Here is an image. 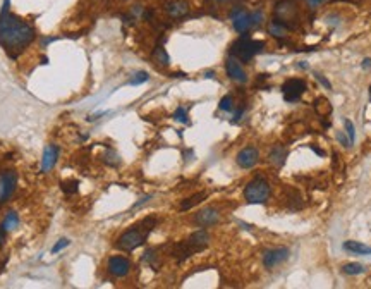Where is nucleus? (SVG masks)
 Listing matches in <instances>:
<instances>
[{
	"instance_id": "1",
	"label": "nucleus",
	"mask_w": 371,
	"mask_h": 289,
	"mask_svg": "<svg viewBox=\"0 0 371 289\" xmlns=\"http://www.w3.org/2000/svg\"><path fill=\"white\" fill-rule=\"evenodd\" d=\"M11 0H4L0 12V47L9 57L16 59L26 47L34 40V29L29 23L9 11Z\"/></svg>"
},
{
	"instance_id": "2",
	"label": "nucleus",
	"mask_w": 371,
	"mask_h": 289,
	"mask_svg": "<svg viewBox=\"0 0 371 289\" xmlns=\"http://www.w3.org/2000/svg\"><path fill=\"white\" fill-rule=\"evenodd\" d=\"M156 226V219L155 217H146L139 222L138 226L131 227L129 231H126L124 234L117 239L115 246L122 249V251H133L141 246L143 243L146 241V238L150 236V233L153 231V227Z\"/></svg>"
},
{
	"instance_id": "3",
	"label": "nucleus",
	"mask_w": 371,
	"mask_h": 289,
	"mask_svg": "<svg viewBox=\"0 0 371 289\" xmlns=\"http://www.w3.org/2000/svg\"><path fill=\"white\" fill-rule=\"evenodd\" d=\"M263 50H265V42L242 37L232 45V48H230V54H232L235 59L241 60V62H250V60H253L256 55L260 54V52H263Z\"/></svg>"
},
{
	"instance_id": "4",
	"label": "nucleus",
	"mask_w": 371,
	"mask_h": 289,
	"mask_svg": "<svg viewBox=\"0 0 371 289\" xmlns=\"http://www.w3.org/2000/svg\"><path fill=\"white\" fill-rule=\"evenodd\" d=\"M270 195H272V188H270L268 181L263 177H255L244 188V200L251 205L266 203Z\"/></svg>"
},
{
	"instance_id": "5",
	"label": "nucleus",
	"mask_w": 371,
	"mask_h": 289,
	"mask_svg": "<svg viewBox=\"0 0 371 289\" xmlns=\"http://www.w3.org/2000/svg\"><path fill=\"white\" fill-rule=\"evenodd\" d=\"M308 85L304 80H299V78H294V80H287L285 83L282 85V93H283V98H285V102H298V100L303 96V93L306 91Z\"/></svg>"
},
{
	"instance_id": "6",
	"label": "nucleus",
	"mask_w": 371,
	"mask_h": 289,
	"mask_svg": "<svg viewBox=\"0 0 371 289\" xmlns=\"http://www.w3.org/2000/svg\"><path fill=\"white\" fill-rule=\"evenodd\" d=\"M289 257H291V249L285 248V246L268 249V251L263 253V265L268 270H272V269H275V267L282 265Z\"/></svg>"
},
{
	"instance_id": "7",
	"label": "nucleus",
	"mask_w": 371,
	"mask_h": 289,
	"mask_svg": "<svg viewBox=\"0 0 371 289\" xmlns=\"http://www.w3.org/2000/svg\"><path fill=\"white\" fill-rule=\"evenodd\" d=\"M230 21H232V26H234L235 31L241 33V34H246L253 28L250 12L244 11L242 7H235L230 11Z\"/></svg>"
},
{
	"instance_id": "8",
	"label": "nucleus",
	"mask_w": 371,
	"mask_h": 289,
	"mask_svg": "<svg viewBox=\"0 0 371 289\" xmlns=\"http://www.w3.org/2000/svg\"><path fill=\"white\" fill-rule=\"evenodd\" d=\"M17 176L12 170H6L0 174V203H6L16 190Z\"/></svg>"
},
{
	"instance_id": "9",
	"label": "nucleus",
	"mask_w": 371,
	"mask_h": 289,
	"mask_svg": "<svg viewBox=\"0 0 371 289\" xmlns=\"http://www.w3.org/2000/svg\"><path fill=\"white\" fill-rule=\"evenodd\" d=\"M225 71H227V76H229L232 81L241 83V85L248 83V74L241 65V60L235 59L234 55H230L229 59L225 60Z\"/></svg>"
},
{
	"instance_id": "10",
	"label": "nucleus",
	"mask_w": 371,
	"mask_h": 289,
	"mask_svg": "<svg viewBox=\"0 0 371 289\" xmlns=\"http://www.w3.org/2000/svg\"><path fill=\"white\" fill-rule=\"evenodd\" d=\"M235 162H237V165L242 169H253L260 162L258 148L256 147H244L242 150L237 153V157H235Z\"/></svg>"
},
{
	"instance_id": "11",
	"label": "nucleus",
	"mask_w": 371,
	"mask_h": 289,
	"mask_svg": "<svg viewBox=\"0 0 371 289\" xmlns=\"http://www.w3.org/2000/svg\"><path fill=\"white\" fill-rule=\"evenodd\" d=\"M108 272L113 277H126L131 272V262L126 257L115 255L108 258Z\"/></svg>"
},
{
	"instance_id": "12",
	"label": "nucleus",
	"mask_w": 371,
	"mask_h": 289,
	"mask_svg": "<svg viewBox=\"0 0 371 289\" xmlns=\"http://www.w3.org/2000/svg\"><path fill=\"white\" fill-rule=\"evenodd\" d=\"M218 221H220V213H218V210L213 207H207V208L199 210L194 217V222L199 227H212V226H215Z\"/></svg>"
},
{
	"instance_id": "13",
	"label": "nucleus",
	"mask_w": 371,
	"mask_h": 289,
	"mask_svg": "<svg viewBox=\"0 0 371 289\" xmlns=\"http://www.w3.org/2000/svg\"><path fill=\"white\" fill-rule=\"evenodd\" d=\"M165 12L172 19H181L189 14V4L186 0H172V2L165 4Z\"/></svg>"
},
{
	"instance_id": "14",
	"label": "nucleus",
	"mask_w": 371,
	"mask_h": 289,
	"mask_svg": "<svg viewBox=\"0 0 371 289\" xmlns=\"http://www.w3.org/2000/svg\"><path fill=\"white\" fill-rule=\"evenodd\" d=\"M275 16L278 21L285 23V21H294L298 17V9L294 7V4H291L289 0H283L275 7Z\"/></svg>"
},
{
	"instance_id": "15",
	"label": "nucleus",
	"mask_w": 371,
	"mask_h": 289,
	"mask_svg": "<svg viewBox=\"0 0 371 289\" xmlns=\"http://www.w3.org/2000/svg\"><path fill=\"white\" fill-rule=\"evenodd\" d=\"M57 157H59V150H57L55 144H49L43 152V159H42V172H50L57 164Z\"/></svg>"
},
{
	"instance_id": "16",
	"label": "nucleus",
	"mask_w": 371,
	"mask_h": 289,
	"mask_svg": "<svg viewBox=\"0 0 371 289\" xmlns=\"http://www.w3.org/2000/svg\"><path fill=\"white\" fill-rule=\"evenodd\" d=\"M208 241H210V236H208V233H207V231H203V229H199V231H196V233H193L189 236L187 243H189L191 246L194 248V251L198 253V251H203V249L208 246Z\"/></svg>"
},
{
	"instance_id": "17",
	"label": "nucleus",
	"mask_w": 371,
	"mask_h": 289,
	"mask_svg": "<svg viewBox=\"0 0 371 289\" xmlns=\"http://www.w3.org/2000/svg\"><path fill=\"white\" fill-rule=\"evenodd\" d=\"M287 159V148L283 144H275L268 153V162L273 167H282Z\"/></svg>"
},
{
	"instance_id": "18",
	"label": "nucleus",
	"mask_w": 371,
	"mask_h": 289,
	"mask_svg": "<svg viewBox=\"0 0 371 289\" xmlns=\"http://www.w3.org/2000/svg\"><path fill=\"white\" fill-rule=\"evenodd\" d=\"M287 28H289V24L282 23V21H278V19H273L272 23L268 24V34L280 40V38L287 37Z\"/></svg>"
},
{
	"instance_id": "19",
	"label": "nucleus",
	"mask_w": 371,
	"mask_h": 289,
	"mask_svg": "<svg viewBox=\"0 0 371 289\" xmlns=\"http://www.w3.org/2000/svg\"><path fill=\"white\" fill-rule=\"evenodd\" d=\"M344 249L356 253V255H371V246H366V244L359 243V241H346L344 243Z\"/></svg>"
},
{
	"instance_id": "20",
	"label": "nucleus",
	"mask_w": 371,
	"mask_h": 289,
	"mask_svg": "<svg viewBox=\"0 0 371 289\" xmlns=\"http://www.w3.org/2000/svg\"><path fill=\"white\" fill-rule=\"evenodd\" d=\"M17 226H19V217H17V213L16 212H9L0 227H2L6 233H9V231H14Z\"/></svg>"
},
{
	"instance_id": "21",
	"label": "nucleus",
	"mask_w": 371,
	"mask_h": 289,
	"mask_svg": "<svg viewBox=\"0 0 371 289\" xmlns=\"http://www.w3.org/2000/svg\"><path fill=\"white\" fill-rule=\"evenodd\" d=\"M204 196H207V193H196L194 196H191V198H187L182 201V205H181V210H189V208H193L194 205H198L199 201H201Z\"/></svg>"
},
{
	"instance_id": "22",
	"label": "nucleus",
	"mask_w": 371,
	"mask_h": 289,
	"mask_svg": "<svg viewBox=\"0 0 371 289\" xmlns=\"http://www.w3.org/2000/svg\"><path fill=\"white\" fill-rule=\"evenodd\" d=\"M153 57H155V60H156V62H158L160 65H169V64H170V57H169L167 52H165V48H163V47H156V48H155Z\"/></svg>"
},
{
	"instance_id": "23",
	"label": "nucleus",
	"mask_w": 371,
	"mask_h": 289,
	"mask_svg": "<svg viewBox=\"0 0 371 289\" xmlns=\"http://www.w3.org/2000/svg\"><path fill=\"white\" fill-rule=\"evenodd\" d=\"M342 272L347 275H359L364 272V267L361 264H346L342 267Z\"/></svg>"
},
{
	"instance_id": "24",
	"label": "nucleus",
	"mask_w": 371,
	"mask_h": 289,
	"mask_svg": "<svg viewBox=\"0 0 371 289\" xmlns=\"http://www.w3.org/2000/svg\"><path fill=\"white\" fill-rule=\"evenodd\" d=\"M218 107H220V111H224V112H230V111H232V109H234V98H232V95H225L224 98L220 100Z\"/></svg>"
},
{
	"instance_id": "25",
	"label": "nucleus",
	"mask_w": 371,
	"mask_h": 289,
	"mask_svg": "<svg viewBox=\"0 0 371 289\" xmlns=\"http://www.w3.org/2000/svg\"><path fill=\"white\" fill-rule=\"evenodd\" d=\"M148 80H150V76H148V73L141 71V73H136V74H134V78H131V80H129V85H133V86H136V85H143V83H146Z\"/></svg>"
},
{
	"instance_id": "26",
	"label": "nucleus",
	"mask_w": 371,
	"mask_h": 289,
	"mask_svg": "<svg viewBox=\"0 0 371 289\" xmlns=\"http://www.w3.org/2000/svg\"><path fill=\"white\" fill-rule=\"evenodd\" d=\"M174 119L182 122V124H189V119H187V109L186 107H177V111L174 112Z\"/></svg>"
},
{
	"instance_id": "27",
	"label": "nucleus",
	"mask_w": 371,
	"mask_h": 289,
	"mask_svg": "<svg viewBox=\"0 0 371 289\" xmlns=\"http://www.w3.org/2000/svg\"><path fill=\"white\" fill-rule=\"evenodd\" d=\"M250 16H251V24H253V28L260 26L261 23H263V19H265L263 11H253V12H250Z\"/></svg>"
},
{
	"instance_id": "28",
	"label": "nucleus",
	"mask_w": 371,
	"mask_h": 289,
	"mask_svg": "<svg viewBox=\"0 0 371 289\" xmlns=\"http://www.w3.org/2000/svg\"><path fill=\"white\" fill-rule=\"evenodd\" d=\"M344 126H346V131H347L349 139H351V143L354 144V141H356V129H354V124H352V122L349 121V119H346V121H344Z\"/></svg>"
},
{
	"instance_id": "29",
	"label": "nucleus",
	"mask_w": 371,
	"mask_h": 289,
	"mask_svg": "<svg viewBox=\"0 0 371 289\" xmlns=\"http://www.w3.org/2000/svg\"><path fill=\"white\" fill-rule=\"evenodd\" d=\"M77 186H79V183H77V181H64L62 183L64 193H76L77 191Z\"/></svg>"
},
{
	"instance_id": "30",
	"label": "nucleus",
	"mask_w": 371,
	"mask_h": 289,
	"mask_svg": "<svg viewBox=\"0 0 371 289\" xmlns=\"http://www.w3.org/2000/svg\"><path fill=\"white\" fill-rule=\"evenodd\" d=\"M105 162H107L108 165H119L120 159H119V155H117L115 152L108 150V152H107V155H105Z\"/></svg>"
},
{
	"instance_id": "31",
	"label": "nucleus",
	"mask_w": 371,
	"mask_h": 289,
	"mask_svg": "<svg viewBox=\"0 0 371 289\" xmlns=\"http://www.w3.org/2000/svg\"><path fill=\"white\" fill-rule=\"evenodd\" d=\"M326 2H328V0H306V6L308 9H311V11H316L318 7L325 6Z\"/></svg>"
},
{
	"instance_id": "32",
	"label": "nucleus",
	"mask_w": 371,
	"mask_h": 289,
	"mask_svg": "<svg viewBox=\"0 0 371 289\" xmlns=\"http://www.w3.org/2000/svg\"><path fill=\"white\" fill-rule=\"evenodd\" d=\"M69 243H71V241H69V239H60V241H59V243H57V244H55V246H54V248H52V253H59V251H60V249H64V248H67V246H69Z\"/></svg>"
},
{
	"instance_id": "33",
	"label": "nucleus",
	"mask_w": 371,
	"mask_h": 289,
	"mask_svg": "<svg viewBox=\"0 0 371 289\" xmlns=\"http://www.w3.org/2000/svg\"><path fill=\"white\" fill-rule=\"evenodd\" d=\"M337 139L340 141V144H342V147H346V148L352 147L351 139H349V136H346V134H344V133H337Z\"/></svg>"
},
{
	"instance_id": "34",
	"label": "nucleus",
	"mask_w": 371,
	"mask_h": 289,
	"mask_svg": "<svg viewBox=\"0 0 371 289\" xmlns=\"http://www.w3.org/2000/svg\"><path fill=\"white\" fill-rule=\"evenodd\" d=\"M315 78H316V81H320V83H321V85H323V86H325V88H328V90L332 88V85H330V81H328V80H325V78H323V76H321V74H315Z\"/></svg>"
},
{
	"instance_id": "35",
	"label": "nucleus",
	"mask_w": 371,
	"mask_h": 289,
	"mask_svg": "<svg viewBox=\"0 0 371 289\" xmlns=\"http://www.w3.org/2000/svg\"><path fill=\"white\" fill-rule=\"evenodd\" d=\"M4 243H6V231L0 227V246H2Z\"/></svg>"
},
{
	"instance_id": "36",
	"label": "nucleus",
	"mask_w": 371,
	"mask_h": 289,
	"mask_svg": "<svg viewBox=\"0 0 371 289\" xmlns=\"http://www.w3.org/2000/svg\"><path fill=\"white\" fill-rule=\"evenodd\" d=\"M361 65H363V69H371V59H369V57H368V59H364Z\"/></svg>"
},
{
	"instance_id": "37",
	"label": "nucleus",
	"mask_w": 371,
	"mask_h": 289,
	"mask_svg": "<svg viewBox=\"0 0 371 289\" xmlns=\"http://www.w3.org/2000/svg\"><path fill=\"white\" fill-rule=\"evenodd\" d=\"M369 100H371V86H369Z\"/></svg>"
},
{
	"instance_id": "38",
	"label": "nucleus",
	"mask_w": 371,
	"mask_h": 289,
	"mask_svg": "<svg viewBox=\"0 0 371 289\" xmlns=\"http://www.w3.org/2000/svg\"><path fill=\"white\" fill-rule=\"evenodd\" d=\"M217 2H225V0H217Z\"/></svg>"
}]
</instances>
